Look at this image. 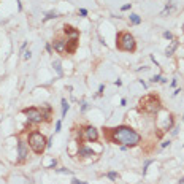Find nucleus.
I'll return each instance as SVG.
<instances>
[{"label": "nucleus", "mask_w": 184, "mask_h": 184, "mask_svg": "<svg viewBox=\"0 0 184 184\" xmlns=\"http://www.w3.org/2000/svg\"><path fill=\"white\" fill-rule=\"evenodd\" d=\"M111 138L114 143H121L124 146H136L141 136L130 127H126V126H121V127H116L113 129V133H111Z\"/></svg>", "instance_id": "nucleus-1"}, {"label": "nucleus", "mask_w": 184, "mask_h": 184, "mask_svg": "<svg viewBox=\"0 0 184 184\" xmlns=\"http://www.w3.org/2000/svg\"><path fill=\"white\" fill-rule=\"evenodd\" d=\"M140 108L145 110L146 113L154 114L160 110V100L156 95H146V97H143L140 100Z\"/></svg>", "instance_id": "nucleus-2"}, {"label": "nucleus", "mask_w": 184, "mask_h": 184, "mask_svg": "<svg viewBox=\"0 0 184 184\" xmlns=\"http://www.w3.org/2000/svg\"><path fill=\"white\" fill-rule=\"evenodd\" d=\"M29 145L33 149V152L37 154H41L46 148V138L40 133V132H32L29 135Z\"/></svg>", "instance_id": "nucleus-3"}, {"label": "nucleus", "mask_w": 184, "mask_h": 184, "mask_svg": "<svg viewBox=\"0 0 184 184\" xmlns=\"http://www.w3.org/2000/svg\"><path fill=\"white\" fill-rule=\"evenodd\" d=\"M117 46L122 51H133L135 49V38L130 33H127V32L119 33V37H117Z\"/></svg>", "instance_id": "nucleus-4"}, {"label": "nucleus", "mask_w": 184, "mask_h": 184, "mask_svg": "<svg viewBox=\"0 0 184 184\" xmlns=\"http://www.w3.org/2000/svg\"><path fill=\"white\" fill-rule=\"evenodd\" d=\"M22 113L27 116L29 122H35V124H38V122H41V121L45 119V117H43V113L40 111L38 108H26Z\"/></svg>", "instance_id": "nucleus-5"}, {"label": "nucleus", "mask_w": 184, "mask_h": 184, "mask_svg": "<svg viewBox=\"0 0 184 184\" xmlns=\"http://www.w3.org/2000/svg\"><path fill=\"white\" fill-rule=\"evenodd\" d=\"M84 138L87 141H97L98 140V132L95 127H86L84 129Z\"/></svg>", "instance_id": "nucleus-6"}, {"label": "nucleus", "mask_w": 184, "mask_h": 184, "mask_svg": "<svg viewBox=\"0 0 184 184\" xmlns=\"http://www.w3.org/2000/svg\"><path fill=\"white\" fill-rule=\"evenodd\" d=\"M17 156H19V160H24L27 157V146H26L24 141L17 143Z\"/></svg>", "instance_id": "nucleus-7"}, {"label": "nucleus", "mask_w": 184, "mask_h": 184, "mask_svg": "<svg viewBox=\"0 0 184 184\" xmlns=\"http://www.w3.org/2000/svg\"><path fill=\"white\" fill-rule=\"evenodd\" d=\"M64 32L70 37V40H78V37H79V32L76 29H73L72 26H65L64 27Z\"/></svg>", "instance_id": "nucleus-8"}, {"label": "nucleus", "mask_w": 184, "mask_h": 184, "mask_svg": "<svg viewBox=\"0 0 184 184\" xmlns=\"http://www.w3.org/2000/svg\"><path fill=\"white\" fill-rule=\"evenodd\" d=\"M54 49L57 52H65L67 49V41H64V40H56L54 41Z\"/></svg>", "instance_id": "nucleus-9"}, {"label": "nucleus", "mask_w": 184, "mask_h": 184, "mask_svg": "<svg viewBox=\"0 0 184 184\" xmlns=\"http://www.w3.org/2000/svg\"><path fill=\"white\" fill-rule=\"evenodd\" d=\"M78 156H81V157H92V156H94V151H92L91 148H86V146H83V148H79V151H78Z\"/></svg>", "instance_id": "nucleus-10"}, {"label": "nucleus", "mask_w": 184, "mask_h": 184, "mask_svg": "<svg viewBox=\"0 0 184 184\" xmlns=\"http://www.w3.org/2000/svg\"><path fill=\"white\" fill-rule=\"evenodd\" d=\"M76 46H78V40H68L67 41V52H75V49H76Z\"/></svg>", "instance_id": "nucleus-11"}, {"label": "nucleus", "mask_w": 184, "mask_h": 184, "mask_svg": "<svg viewBox=\"0 0 184 184\" xmlns=\"http://www.w3.org/2000/svg\"><path fill=\"white\" fill-rule=\"evenodd\" d=\"M176 48H178V41H176V40H171V45L165 49V54L167 56H173V52L176 51Z\"/></svg>", "instance_id": "nucleus-12"}, {"label": "nucleus", "mask_w": 184, "mask_h": 184, "mask_svg": "<svg viewBox=\"0 0 184 184\" xmlns=\"http://www.w3.org/2000/svg\"><path fill=\"white\" fill-rule=\"evenodd\" d=\"M52 67H54V70L57 72L59 76L64 75V73H62V67H60V60H54V62H52Z\"/></svg>", "instance_id": "nucleus-13"}, {"label": "nucleus", "mask_w": 184, "mask_h": 184, "mask_svg": "<svg viewBox=\"0 0 184 184\" xmlns=\"http://www.w3.org/2000/svg\"><path fill=\"white\" fill-rule=\"evenodd\" d=\"M130 22L135 24V26H138V24L141 22V17H140L138 14H130Z\"/></svg>", "instance_id": "nucleus-14"}, {"label": "nucleus", "mask_w": 184, "mask_h": 184, "mask_svg": "<svg viewBox=\"0 0 184 184\" xmlns=\"http://www.w3.org/2000/svg\"><path fill=\"white\" fill-rule=\"evenodd\" d=\"M68 108H70V105L67 103V100H65V98H62V116H65V114H67Z\"/></svg>", "instance_id": "nucleus-15"}, {"label": "nucleus", "mask_w": 184, "mask_h": 184, "mask_svg": "<svg viewBox=\"0 0 184 184\" xmlns=\"http://www.w3.org/2000/svg\"><path fill=\"white\" fill-rule=\"evenodd\" d=\"M54 17H57V13H56V11H49V13L46 14V17L43 19V22H46V21H49V19H54Z\"/></svg>", "instance_id": "nucleus-16"}, {"label": "nucleus", "mask_w": 184, "mask_h": 184, "mask_svg": "<svg viewBox=\"0 0 184 184\" xmlns=\"http://www.w3.org/2000/svg\"><path fill=\"white\" fill-rule=\"evenodd\" d=\"M106 176H108V178H110L111 181H117V178H119L116 171H110V173H106Z\"/></svg>", "instance_id": "nucleus-17"}, {"label": "nucleus", "mask_w": 184, "mask_h": 184, "mask_svg": "<svg viewBox=\"0 0 184 184\" xmlns=\"http://www.w3.org/2000/svg\"><path fill=\"white\" fill-rule=\"evenodd\" d=\"M163 37H165L167 40H175V38H173V33H171V32H163Z\"/></svg>", "instance_id": "nucleus-18"}, {"label": "nucleus", "mask_w": 184, "mask_h": 184, "mask_svg": "<svg viewBox=\"0 0 184 184\" xmlns=\"http://www.w3.org/2000/svg\"><path fill=\"white\" fill-rule=\"evenodd\" d=\"M72 182H73V184H87V182H83V181H79L78 178H73V179H72Z\"/></svg>", "instance_id": "nucleus-19"}, {"label": "nucleus", "mask_w": 184, "mask_h": 184, "mask_svg": "<svg viewBox=\"0 0 184 184\" xmlns=\"http://www.w3.org/2000/svg\"><path fill=\"white\" fill-rule=\"evenodd\" d=\"M60 127H62V122L57 121V122H56V132H60Z\"/></svg>", "instance_id": "nucleus-20"}, {"label": "nucleus", "mask_w": 184, "mask_h": 184, "mask_svg": "<svg viewBox=\"0 0 184 184\" xmlns=\"http://www.w3.org/2000/svg\"><path fill=\"white\" fill-rule=\"evenodd\" d=\"M30 57H32V52H30V51H26V52H24V59H26V60H29Z\"/></svg>", "instance_id": "nucleus-21"}, {"label": "nucleus", "mask_w": 184, "mask_h": 184, "mask_svg": "<svg viewBox=\"0 0 184 184\" xmlns=\"http://www.w3.org/2000/svg\"><path fill=\"white\" fill-rule=\"evenodd\" d=\"M160 78H162L160 75H156V76H154V78H152L151 81H152V83H157V81H160Z\"/></svg>", "instance_id": "nucleus-22"}, {"label": "nucleus", "mask_w": 184, "mask_h": 184, "mask_svg": "<svg viewBox=\"0 0 184 184\" xmlns=\"http://www.w3.org/2000/svg\"><path fill=\"white\" fill-rule=\"evenodd\" d=\"M79 14H81V16H87V10L81 8V10H79Z\"/></svg>", "instance_id": "nucleus-23"}, {"label": "nucleus", "mask_w": 184, "mask_h": 184, "mask_svg": "<svg viewBox=\"0 0 184 184\" xmlns=\"http://www.w3.org/2000/svg\"><path fill=\"white\" fill-rule=\"evenodd\" d=\"M130 7H132V5H130V3H127V5H124V7H122L121 10H122V11H127V10H130Z\"/></svg>", "instance_id": "nucleus-24"}, {"label": "nucleus", "mask_w": 184, "mask_h": 184, "mask_svg": "<svg viewBox=\"0 0 184 184\" xmlns=\"http://www.w3.org/2000/svg\"><path fill=\"white\" fill-rule=\"evenodd\" d=\"M56 165H57V160L54 159V160L51 162V165H49V168H56Z\"/></svg>", "instance_id": "nucleus-25"}, {"label": "nucleus", "mask_w": 184, "mask_h": 184, "mask_svg": "<svg viewBox=\"0 0 184 184\" xmlns=\"http://www.w3.org/2000/svg\"><path fill=\"white\" fill-rule=\"evenodd\" d=\"M57 171H60V173H70V170H67V168H59Z\"/></svg>", "instance_id": "nucleus-26"}, {"label": "nucleus", "mask_w": 184, "mask_h": 184, "mask_svg": "<svg viewBox=\"0 0 184 184\" xmlns=\"http://www.w3.org/2000/svg\"><path fill=\"white\" fill-rule=\"evenodd\" d=\"M86 108H87V103L84 102V103H83V106H81V111H86Z\"/></svg>", "instance_id": "nucleus-27"}, {"label": "nucleus", "mask_w": 184, "mask_h": 184, "mask_svg": "<svg viewBox=\"0 0 184 184\" xmlns=\"http://www.w3.org/2000/svg\"><path fill=\"white\" fill-rule=\"evenodd\" d=\"M168 145H170V140H168V141H163V143H162V148H165V146H168Z\"/></svg>", "instance_id": "nucleus-28"}, {"label": "nucleus", "mask_w": 184, "mask_h": 184, "mask_svg": "<svg viewBox=\"0 0 184 184\" xmlns=\"http://www.w3.org/2000/svg\"><path fill=\"white\" fill-rule=\"evenodd\" d=\"M103 89H105V86H103V84H102V86L98 87V94H102V92H103Z\"/></svg>", "instance_id": "nucleus-29"}, {"label": "nucleus", "mask_w": 184, "mask_h": 184, "mask_svg": "<svg viewBox=\"0 0 184 184\" xmlns=\"http://www.w3.org/2000/svg\"><path fill=\"white\" fill-rule=\"evenodd\" d=\"M126 103H127V100H126V98H122V100H121V106H124Z\"/></svg>", "instance_id": "nucleus-30"}, {"label": "nucleus", "mask_w": 184, "mask_h": 184, "mask_svg": "<svg viewBox=\"0 0 184 184\" xmlns=\"http://www.w3.org/2000/svg\"><path fill=\"white\" fill-rule=\"evenodd\" d=\"M46 51H48V52H51V51H52V48H51V45H46Z\"/></svg>", "instance_id": "nucleus-31"}, {"label": "nucleus", "mask_w": 184, "mask_h": 184, "mask_svg": "<svg viewBox=\"0 0 184 184\" xmlns=\"http://www.w3.org/2000/svg\"><path fill=\"white\" fill-rule=\"evenodd\" d=\"M114 84H116V86H121V84H122V81H121V79H117V81H114Z\"/></svg>", "instance_id": "nucleus-32"}, {"label": "nucleus", "mask_w": 184, "mask_h": 184, "mask_svg": "<svg viewBox=\"0 0 184 184\" xmlns=\"http://www.w3.org/2000/svg\"><path fill=\"white\" fill-rule=\"evenodd\" d=\"M26 46H27V43L24 41V43H22V46H21V51H24V49H26Z\"/></svg>", "instance_id": "nucleus-33"}, {"label": "nucleus", "mask_w": 184, "mask_h": 184, "mask_svg": "<svg viewBox=\"0 0 184 184\" xmlns=\"http://www.w3.org/2000/svg\"><path fill=\"white\" fill-rule=\"evenodd\" d=\"M182 32H184V26H182Z\"/></svg>", "instance_id": "nucleus-34"}]
</instances>
